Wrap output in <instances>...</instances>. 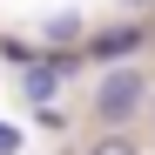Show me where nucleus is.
I'll return each mask as SVG.
<instances>
[{
	"mask_svg": "<svg viewBox=\"0 0 155 155\" xmlns=\"http://www.w3.org/2000/svg\"><path fill=\"white\" fill-rule=\"evenodd\" d=\"M54 94H61L54 61H34V68H27V101H54Z\"/></svg>",
	"mask_w": 155,
	"mask_h": 155,
	"instance_id": "nucleus-3",
	"label": "nucleus"
},
{
	"mask_svg": "<svg viewBox=\"0 0 155 155\" xmlns=\"http://www.w3.org/2000/svg\"><path fill=\"white\" fill-rule=\"evenodd\" d=\"M14 148H20V135H14L7 121H0V155H14Z\"/></svg>",
	"mask_w": 155,
	"mask_h": 155,
	"instance_id": "nucleus-5",
	"label": "nucleus"
},
{
	"mask_svg": "<svg viewBox=\"0 0 155 155\" xmlns=\"http://www.w3.org/2000/svg\"><path fill=\"white\" fill-rule=\"evenodd\" d=\"M148 41V27H135V20H121V27H101L88 47H81V54H94L101 68H108V61H121V54H135V47Z\"/></svg>",
	"mask_w": 155,
	"mask_h": 155,
	"instance_id": "nucleus-2",
	"label": "nucleus"
},
{
	"mask_svg": "<svg viewBox=\"0 0 155 155\" xmlns=\"http://www.w3.org/2000/svg\"><path fill=\"white\" fill-rule=\"evenodd\" d=\"M88 155H142V148H135V142H128V135H121V128H101V142H94Z\"/></svg>",
	"mask_w": 155,
	"mask_h": 155,
	"instance_id": "nucleus-4",
	"label": "nucleus"
},
{
	"mask_svg": "<svg viewBox=\"0 0 155 155\" xmlns=\"http://www.w3.org/2000/svg\"><path fill=\"white\" fill-rule=\"evenodd\" d=\"M142 101H148V74L142 68H108L101 94H94V115H101V128H121V121L142 115Z\"/></svg>",
	"mask_w": 155,
	"mask_h": 155,
	"instance_id": "nucleus-1",
	"label": "nucleus"
}]
</instances>
